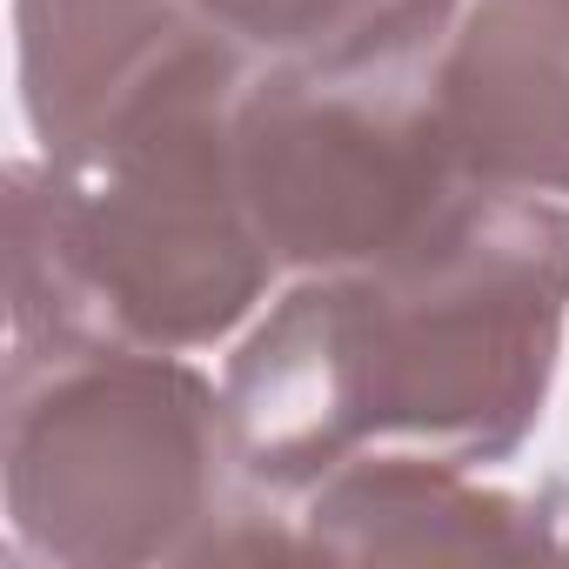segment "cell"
Returning a JSON list of instances; mask_svg holds the SVG:
<instances>
[{"label": "cell", "mask_w": 569, "mask_h": 569, "mask_svg": "<svg viewBox=\"0 0 569 569\" xmlns=\"http://www.w3.org/2000/svg\"><path fill=\"white\" fill-rule=\"evenodd\" d=\"M254 54L194 21L81 134L8 161V356L228 342L281 261L234 161Z\"/></svg>", "instance_id": "7a4b0ae2"}, {"label": "cell", "mask_w": 569, "mask_h": 569, "mask_svg": "<svg viewBox=\"0 0 569 569\" xmlns=\"http://www.w3.org/2000/svg\"><path fill=\"white\" fill-rule=\"evenodd\" d=\"M549 502L476 482L429 449H362L296 502V549L329 562H436V556H536Z\"/></svg>", "instance_id": "8992f818"}, {"label": "cell", "mask_w": 569, "mask_h": 569, "mask_svg": "<svg viewBox=\"0 0 569 569\" xmlns=\"http://www.w3.org/2000/svg\"><path fill=\"white\" fill-rule=\"evenodd\" d=\"M0 489L14 549L61 569L302 556L296 516L234 476L221 389L168 349L8 356Z\"/></svg>", "instance_id": "3957f363"}, {"label": "cell", "mask_w": 569, "mask_h": 569, "mask_svg": "<svg viewBox=\"0 0 569 569\" xmlns=\"http://www.w3.org/2000/svg\"><path fill=\"white\" fill-rule=\"evenodd\" d=\"M569 322V201L469 188L376 268L296 274L228 356L234 476L302 502L362 449L509 462Z\"/></svg>", "instance_id": "6da1fadb"}, {"label": "cell", "mask_w": 569, "mask_h": 569, "mask_svg": "<svg viewBox=\"0 0 569 569\" xmlns=\"http://www.w3.org/2000/svg\"><path fill=\"white\" fill-rule=\"evenodd\" d=\"M456 14L462 0H342L309 48L254 68L234 161L281 274L376 268L476 188L436 101Z\"/></svg>", "instance_id": "277c9868"}, {"label": "cell", "mask_w": 569, "mask_h": 569, "mask_svg": "<svg viewBox=\"0 0 569 569\" xmlns=\"http://www.w3.org/2000/svg\"><path fill=\"white\" fill-rule=\"evenodd\" d=\"M436 101L476 188L569 201V0H462Z\"/></svg>", "instance_id": "5b68a950"}, {"label": "cell", "mask_w": 569, "mask_h": 569, "mask_svg": "<svg viewBox=\"0 0 569 569\" xmlns=\"http://www.w3.org/2000/svg\"><path fill=\"white\" fill-rule=\"evenodd\" d=\"M188 8L208 28H221L228 41H241L254 61H281V54L309 48L336 21L342 0H188Z\"/></svg>", "instance_id": "ba28073f"}, {"label": "cell", "mask_w": 569, "mask_h": 569, "mask_svg": "<svg viewBox=\"0 0 569 569\" xmlns=\"http://www.w3.org/2000/svg\"><path fill=\"white\" fill-rule=\"evenodd\" d=\"M201 14L188 0H14L21 108L41 148L81 134Z\"/></svg>", "instance_id": "52a82bcc"}]
</instances>
